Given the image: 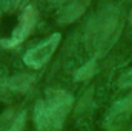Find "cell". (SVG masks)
Instances as JSON below:
<instances>
[{
    "label": "cell",
    "instance_id": "ba28073f",
    "mask_svg": "<svg viewBox=\"0 0 132 131\" xmlns=\"http://www.w3.org/2000/svg\"><path fill=\"white\" fill-rule=\"evenodd\" d=\"M97 72V57L91 59L88 63H85L83 66H80L75 74H74V79L77 82H83V80H89L94 77V74Z\"/></svg>",
    "mask_w": 132,
    "mask_h": 131
},
{
    "label": "cell",
    "instance_id": "8fae6325",
    "mask_svg": "<svg viewBox=\"0 0 132 131\" xmlns=\"http://www.w3.org/2000/svg\"><path fill=\"white\" fill-rule=\"evenodd\" d=\"M129 20H131V23H132V12H131V16H129Z\"/></svg>",
    "mask_w": 132,
    "mask_h": 131
},
{
    "label": "cell",
    "instance_id": "8992f818",
    "mask_svg": "<svg viewBox=\"0 0 132 131\" xmlns=\"http://www.w3.org/2000/svg\"><path fill=\"white\" fill-rule=\"evenodd\" d=\"M91 3V0H74L72 3H69L66 8H63L59 14V22L60 23H72L75 22L78 17H81V14L86 11L88 5Z\"/></svg>",
    "mask_w": 132,
    "mask_h": 131
},
{
    "label": "cell",
    "instance_id": "9c48e42d",
    "mask_svg": "<svg viewBox=\"0 0 132 131\" xmlns=\"http://www.w3.org/2000/svg\"><path fill=\"white\" fill-rule=\"evenodd\" d=\"M25 123H26V114L25 113H20L8 131H23L25 130Z\"/></svg>",
    "mask_w": 132,
    "mask_h": 131
},
{
    "label": "cell",
    "instance_id": "30bf717a",
    "mask_svg": "<svg viewBox=\"0 0 132 131\" xmlns=\"http://www.w3.org/2000/svg\"><path fill=\"white\" fill-rule=\"evenodd\" d=\"M118 86H120V88H131L132 86V69H129L128 72H125V74L120 77Z\"/></svg>",
    "mask_w": 132,
    "mask_h": 131
},
{
    "label": "cell",
    "instance_id": "5b68a950",
    "mask_svg": "<svg viewBox=\"0 0 132 131\" xmlns=\"http://www.w3.org/2000/svg\"><path fill=\"white\" fill-rule=\"evenodd\" d=\"M132 113V94L115 102L106 114L104 128L108 131H118L126 122Z\"/></svg>",
    "mask_w": 132,
    "mask_h": 131
},
{
    "label": "cell",
    "instance_id": "52a82bcc",
    "mask_svg": "<svg viewBox=\"0 0 132 131\" xmlns=\"http://www.w3.org/2000/svg\"><path fill=\"white\" fill-rule=\"evenodd\" d=\"M34 80H35V77L32 74H20V76H15V77L9 79L6 86L12 91H17V93H26L32 86Z\"/></svg>",
    "mask_w": 132,
    "mask_h": 131
},
{
    "label": "cell",
    "instance_id": "277c9868",
    "mask_svg": "<svg viewBox=\"0 0 132 131\" xmlns=\"http://www.w3.org/2000/svg\"><path fill=\"white\" fill-rule=\"evenodd\" d=\"M37 17H38L37 9L34 6H26L23 14L19 19L17 26L14 28V31L11 34V37L9 39H2L0 45H3L5 48H15V46H19L23 40H26V37L34 30V26L37 23Z\"/></svg>",
    "mask_w": 132,
    "mask_h": 131
},
{
    "label": "cell",
    "instance_id": "6da1fadb",
    "mask_svg": "<svg viewBox=\"0 0 132 131\" xmlns=\"http://www.w3.org/2000/svg\"><path fill=\"white\" fill-rule=\"evenodd\" d=\"M72 96L63 90H49L46 97L37 102L34 122L38 131H60L72 108Z\"/></svg>",
    "mask_w": 132,
    "mask_h": 131
},
{
    "label": "cell",
    "instance_id": "3957f363",
    "mask_svg": "<svg viewBox=\"0 0 132 131\" xmlns=\"http://www.w3.org/2000/svg\"><path fill=\"white\" fill-rule=\"evenodd\" d=\"M62 35L60 33H54L49 39H46L45 42L38 43L37 46H34L31 49L26 51V54L23 56V62L25 65L29 68H42L54 54V51L57 49V46L60 45Z\"/></svg>",
    "mask_w": 132,
    "mask_h": 131
},
{
    "label": "cell",
    "instance_id": "7a4b0ae2",
    "mask_svg": "<svg viewBox=\"0 0 132 131\" xmlns=\"http://www.w3.org/2000/svg\"><path fill=\"white\" fill-rule=\"evenodd\" d=\"M118 11L114 6H108L89 23L86 31V42L97 56L104 54L112 46L118 34Z\"/></svg>",
    "mask_w": 132,
    "mask_h": 131
}]
</instances>
